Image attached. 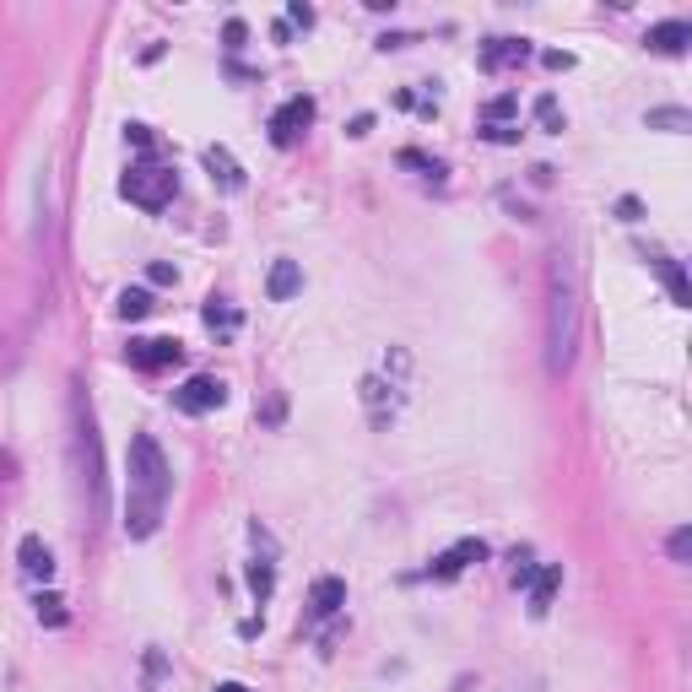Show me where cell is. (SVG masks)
Here are the masks:
<instances>
[{
    "label": "cell",
    "instance_id": "obj_1",
    "mask_svg": "<svg viewBox=\"0 0 692 692\" xmlns=\"http://www.w3.org/2000/svg\"><path fill=\"white\" fill-rule=\"evenodd\" d=\"M168 492H173V471L163 460V444L152 433H136L125 455V536L130 541L157 536V525L168 514Z\"/></svg>",
    "mask_w": 692,
    "mask_h": 692
},
{
    "label": "cell",
    "instance_id": "obj_2",
    "mask_svg": "<svg viewBox=\"0 0 692 692\" xmlns=\"http://www.w3.org/2000/svg\"><path fill=\"white\" fill-rule=\"evenodd\" d=\"M579 357V265L557 249L547 265V368L568 374Z\"/></svg>",
    "mask_w": 692,
    "mask_h": 692
},
{
    "label": "cell",
    "instance_id": "obj_3",
    "mask_svg": "<svg viewBox=\"0 0 692 692\" xmlns=\"http://www.w3.org/2000/svg\"><path fill=\"white\" fill-rule=\"evenodd\" d=\"M71 449H76V471H82V487H87V509L103 514V455H98L92 406L82 401V390L71 395Z\"/></svg>",
    "mask_w": 692,
    "mask_h": 692
},
{
    "label": "cell",
    "instance_id": "obj_4",
    "mask_svg": "<svg viewBox=\"0 0 692 692\" xmlns=\"http://www.w3.org/2000/svg\"><path fill=\"white\" fill-rule=\"evenodd\" d=\"M119 195H125L130 206H141V211H163L173 195H179V173L146 152L141 163H130V173L119 179Z\"/></svg>",
    "mask_w": 692,
    "mask_h": 692
},
{
    "label": "cell",
    "instance_id": "obj_5",
    "mask_svg": "<svg viewBox=\"0 0 692 692\" xmlns=\"http://www.w3.org/2000/svg\"><path fill=\"white\" fill-rule=\"evenodd\" d=\"M222 401H228V390H222V379H211V374H195L173 390V406H179L184 417H206V411H217Z\"/></svg>",
    "mask_w": 692,
    "mask_h": 692
},
{
    "label": "cell",
    "instance_id": "obj_6",
    "mask_svg": "<svg viewBox=\"0 0 692 692\" xmlns=\"http://www.w3.org/2000/svg\"><path fill=\"white\" fill-rule=\"evenodd\" d=\"M309 125H314V98H303V92H298V98H287L282 109L271 114V141L276 146H298Z\"/></svg>",
    "mask_w": 692,
    "mask_h": 692
},
{
    "label": "cell",
    "instance_id": "obj_7",
    "mask_svg": "<svg viewBox=\"0 0 692 692\" xmlns=\"http://www.w3.org/2000/svg\"><path fill=\"white\" fill-rule=\"evenodd\" d=\"M130 368H141V374H157V368H173L184 357V346L179 341H168V336H141V341H130Z\"/></svg>",
    "mask_w": 692,
    "mask_h": 692
},
{
    "label": "cell",
    "instance_id": "obj_8",
    "mask_svg": "<svg viewBox=\"0 0 692 692\" xmlns=\"http://www.w3.org/2000/svg\"><path fill=\"white\" fill-rule=\"evenodd\" d=\"M482 557H487V541H476V536H471V541H455L449 552H438V557H433L428 574H433V579H460L465 568L482 563Z\"/></svg>",
    "mask_w": 692,
    "mask_h": 692
},
{
    "label": "cell",
    "instance_id": "obj_9",
    "mask_svg": "<svg viewBox=\"0 0 692 692\" xmlns=\"http://www.w3.org/2000/svg\"><path fill=\"white\" fill-rule=\"evenodd\" d=\"M206 173H211V184H222L228 195L244 190V168L233 163V152H228V146H206Z\"/></svg>",
    "mask_w": 692,
    "mask_h": 692
},
{
    "label": "cell",
    "instance_id": "obj_10",
    "mask_svg": "<svg viewBox=\"0 0 692 692\" xmlns=\"http://www.w3.org/2000/svg\"><path fill=\"white\" fill-rule=\"evenodd\" d=\"M644 44L655 49V55H687L692 28H687V22H655V28L644 33Z\"/></svg>",
    "mask_w": 692,
    "mask_h": 692
},
{
    "label": "cell",
    "instance_id": "obj_11",
    "mask_svg": "<svg viewBox=\"0 0 692 692\" xmlns=\"http://www.w3.org/2000/svg\"><path fill=\"white\" fill-rule=\"evenodd\" d=\"M17 557H22V574H28V579H44V584L55 579V552H49L38 536H22Z\"/></svg>",
    "mask_w": 692,
    "mask_h": 692
},
{
    "label": "cell",
    "instance_id": "obj_12",
    "mask_svg": "<svg viewBox=\"0 0 692 692\" xmlns=\"http://www.w3.org/2000/svg\"><path fill=\"white\" fill-rule=\"evenodd\" d=\"M557 584H563V568H557V563H547V568H536V574H530V617H547Z\"/></svg>",
    "mask_w": 692,
    "mask_h": 692
},
{
    "label": "cell",
    "instance_id": "obj_13",
    "mask_svg": "<svg viewBox=\"0 0 692 692\" xmlns=\"http://www.w3.org/2000/svg\"><path fill=\"white\" fill-rule=\"evenodd\" d=\"M390 390H384V379H363V406H368V417H374V428H390L395 422V395Z\"/></svg>",
    "mask_w": 692,
    "mask_h": 692
},
{
    "label": "cell",
    "instance_id": "obj_14",
    "mask_svg": "<svg viewBox=\"0 0 692 692\" xmlns=\"http://www.w3.org/2000/svg\"><path fill=\"white\" fill-rule=\"evenodd\" d=\"M341 606H346V584H341V579H319L314 595H309V617L325 622V617H336Z\"/></svg>",
    "mask_w": 692,
    "mask_h": 692
},
{
    "label": "cell",
    "instance_id": "obj_15",
    "mask_svg": "<svg viewBox=\"0 0 692 692\" xmlns=\"http://www.w3.org/2000/svg\"><path fill=\"white\" fill-rule=\"evenodd\" d=\"M298 287H303V271H298L292 260H276L271 276H265V298H271V303H287Z\"/></svg>",
    "mask_w": 692,
    "mask_h": 692
},
{
    "label": "cell",
    "instance_id": "obj_16",
    "mask_svg": "<svg viewBox=\"0 0 692 692\" xmlns=\"http://www.w3.org/2000/svg\"><path fill=\"white\" fill-rule=\"evenodd\" d=\"M525 55H530L525 38H492V44L482 49V65H487V71H503V65H519Z\"/></svg>",
    "mask_w": 692,
    "mask_h": 692
},
{
    "label": "cell",
    "instance_id": "obj_17",
    "mask_svg": "<svg viewBox=\"0 0 692 692\" xmlns=\"http://www.w3.org/2000/svg\"><path fill=\"white\" fill-rule=\"evenodd\" d=\"M649 265H655V276L665 282V292H671V303H676V309H687V303H692V292H687V276H682V265H676V260H665V255H655Z\"/></svg>",
    "mask_w": 692,
    "mask_h": 692
},
{
    "label": "cell",
    "instance_id": "obj_18",
    "mask_svg": "<svg viewBox=\"0 0 692 692\" xmlns=\"http://www.w3.org/2000/svg\"><path fill=\"white\" fill-rule=\"evenodd\" d=\"M152 309H157V303H152V292H146V287H125V292H119V319H146Z\"/></svg>",
    "mask_w": 692,
    "mask_h": 692
},
{
    "label": "cell",
    "instance_id": "obj_19",
    "mask_svg": "<svg viewBox=\"0 0 692 692\" xmlns=\"http://www.w3.org/2000/svg\"><path fill=\"white\" fill-rule=\"evenodd\" d=\"M33 606H38V622H44V628H65V601H60L55 590H44Z\"/></svg>",
    "mask_w": 692,
    "mask_h": 692
},
{
    "label": "cell",
    "instance_id": "obj_20",
    "mask_svg": "<svg viewBox=\"0 0 692 692\" xmlns=\"http://www.w3.org/2000/svg\"><path fill=\"white\" fill-rule=\"evenodd\" d=\"M206 325L217 330V336H233V330H238V314L228 309V303H217V298H211V303H206Z\"/></svg>",
    "mask_w": 692,
    "mask_h": 692
},
{
    "label": "cell",
    "instance_id": "obj_21",
    "mask_svg": "<svg viewBox=\"0 0 692 692\" xmlns=\"http://www.w3.org/2000/svg\"><path fill=\"white\" fill-rule=\"evenodd\" d=\"M644 125H649V130H687L692 119H687V109H649Z\"/></svg>",
    "mask_w": 692,
    "mask_h": 692
},
{
    "label": "cell",
    "instance_id": "obj_22",
    "mask_svg": "<svg viewBox=\"0 0 692 692\" xmlns=\"http://www.w3.org/2000/svg\"><path fill=\"white\" fill-rule=\"evenodd\" d=\"M536 125L541 130H563V109H557L552 92H541V98H536Z\"/></svg>",
    "mask_w": 692,
    "mask_h": 692
},
{
    "label": "cell",
    "instance_id": "obj_23",
    "mask_svg": "<svg viewBox=\"0 0 692 692\" xmlns=\"http://www.w3.org/2000/svg\"><path fill=\"white\" fill-rule=\"evenodd\" d=\"M401 163H406V168H422V179L444 184V163H438V157H422V152H401Z\"/></svg>",
    "mask_w": 692,
    "mask_h": 692
},
{
    "label": "cell",
    "instance_id": "obj_24",
    "mask_svg": "<svg viewBox=\"0 0 692 692\" xmlns=\"http://www.w3.org/2000/svg\"><path fill=\"white\" fill-rule=\"evenodd\" d=\"M249 590H255L260 601H271V590H276V574H271V563H255V568H249Z\"/></svg>",
    "mask_w": 692,
    "mask_h": 692
},
{
    "label": "cell",
    "instance_id": "obj_25",
    "mask_svg": "<svg viewBox=\"0 0 692 692\" xmlns=\"http://www.w3.org/2000/svg\"><path fill=\"white\" fill-rule=\"evenodd\" d=\"M687 552H692V530H671V563H687Z\"/></svg>",
    "mask_w": 692,
    "mask_h": 692
},
{
    "label": "cell",
    "instance_id": "obj_26",
    "mask_svg": "<svg viewBox=\"0 0 692 692\" xmlns=\"http://www.w3.org/2000/svg\"><path fill=\"white\" fill-rule=\"evenodd\" d=\"M509 114H514V98H509V92L487 103V125H503V119H509Z\"/></svg>",
    "mask_w": 692,
    "mask_h": 692
},
{
    "label": "cell",
    "instance_id": "obj_27",
    "mask_svg": "<svg viewBox=\"0 0 692 692\" xmlns=\"http://www.w3.org/2000/svg\"><path fill=\"white\" fill-rule=\"evenodd\" d=\"M314 22V6H303V0H292L287 6V28H309Z\"/></svg>",
    "mask_w": 692,
    "mask_h": 692
},
{
    "label": "cell",
    "instance_id": "obj_28",
    "mask_svg": "<svg viewBox=\"0 0 692 692\" xmlns=\"http://www.w3.org/2000/svg\"><path fill=\"white\" fill-rule=\"evenodd\" d=\"M482 136L498 141V146H509V141H519V130H514V125H482Z\"/></svg>",
    "mask_w": 692,
    "mask_h": 692
},
{
    "label": "cell",
    "instance_id": "obj_29",
    "mask_svg": "<svg viewBox=\"0 0 692 692\" xmlns=\"http://www.w3.org/2000/svg\"><path fill=\"white\" fill-rule=\"evenodd\" d=\"M125 141L136 146V152H152V130H146V125H130V130H125Z\"/></svg>",
    "mask_w": 692,
    "mask_h": 692
},
{
    "label": "cell",
    "instance_id": "obj_30",
    "mask_svg": "<svg viewBox=\"0 0 692 692\" xmlns=\"http://www.w3.org/2000/svg\"><path fill=\"white\" fill-rule=\"evenodd\" d=\"M617 217H622V222H638V217H644V206H638L633 195H622V201H617Z\"/></svg>",
    "mask_w": 692,
    "mask_h": 692
},
{
    "label": "cell",
    "instance_id": "obj_31",
    "mask_svg": "<svg viewBox=\"0 0 692 692\" xmlns=\"http://www.w3.org/2000/svg\"><path fill=\"white\" fill-rule=\"evenodd\" d=\"M222 38H228V49H238V44H244V22H238V17H233V22H228V28H222Z\"/></svg>",
    "mask_w": 692,
    "mask_h": 692
},
{
    "label": "cell",
    "instance_id": "obj_32",
    "mask_svg": "<svg viewBox=\"0 0 692 692\" xmlns=\"http://www.w3.org/2000/svg\"><path fill=\"white\" fill-rule=\"evenodd\" d=\"M146 276H152V287H168V282H173V265H152Z\"/></svg>",
    "mask_w": 692,
    "mask_h": 692
},
{
    "label": "cell",
    "instance_id": "obj_33",
    "mask_svg": "<svg viewBox=\"0 0 692 692\" xmlns=\"http://www.w3.org/2000/svg\"><path fill=\"white\" fill-rule=\"evenodd\" d=\"M217 692H249V687H238V682H217Z\"/></svg>",
    "mask_w": 692,
    "mask_h": 692
}]
</instances>
